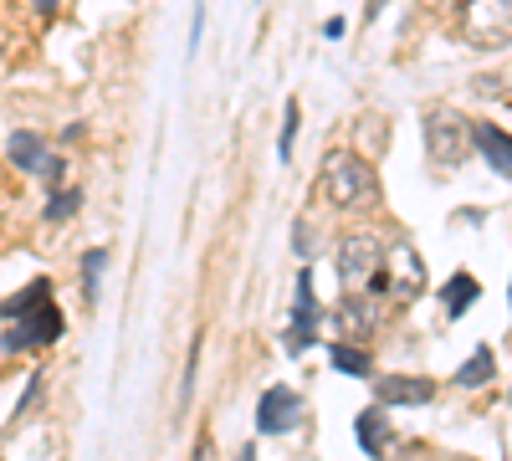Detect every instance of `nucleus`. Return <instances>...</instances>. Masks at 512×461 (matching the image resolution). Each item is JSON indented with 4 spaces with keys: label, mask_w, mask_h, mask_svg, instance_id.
<instances>
[{
    "label": "nucleus",
    "mask_w": 512,
    "mask_h": 461,
    "mask_svg": "<svg viewBox=\"0 0 512 461\" xmlns=\"http://www.w3.org/2000/svg\"><path fill=\"white\" fill-rule=\"evenodd\" d=\"M0 318H6V344L11 354H31V349H47L62 339V313L52 303V282L36 277L31 287H21L16 298L0 303Z\"/></svg>",
    "instance_id": "f257e3e1"
},
{
    "label": "nucleus",
    "mask_w": 512,
    "mask_h": 461,
    "mask_svg": "<svg viewBox=\"0 0 512 461\" xmlns=\"http://www.w3.org/2000/svg\"><path fill=\"white\" fill-rule=\"evenodd\" d=\"M338 287H344V298L384 292V246L369 231H354L338 246Z\"/></svg>",
    "instance_id": "f03ea898"
},
{
    "label": "nucleus",
    "mask_w": 512,
    "mask_h": 461,
    "mask_svg": "<svg viewBox=\"0 0 512 461\" xmlns=\"http://www.w3.org/2000/svg\"><path fill=\"white\" fill-rule=\"evenodd\" d=\"M318 180H323V195H328L333 205H344V211H354V205L374 200V190H379V185H374V164L359 159V154H349V149L323 154Z\"/></svg>",
    "instance_id": "7ed1b4c3"
},
{
    "label": "nucleus",
    "mask_w": 512,
    "mask_h": 461,
    "mask_svg": "<svg viewBox=\"0 0 512 461\" xmlns=\"http://www.w3.org/2000/svg\"><path fill=\"white\" fill-rule=\"evenodd\" d=\"M461 41L477 52L512 47V0H466L461 6Z\"/></svg>",
    "instance_id": "20e7f679"
},
{
    "label": "nucleus",
    "mask_w": 512,
    "mask_h": 461,
    "mask_svg": "<svg viewBox=\"0 0 512 461\" xmlns=\"http://www.w3.org/2000/svg\"><path fill=\"white\" fill-rule=\"evenodd\" d=\"M425 149H431L436 170H456L472 154V123L451 108H431V118H425Z\"/></svg>",
    "instance_id": "39448f33"
},
{
    "label": "nucleus",
    "mask_w": 512,
    "mask_h": 461,
    "mask_svg": "<svg viewBox=\"0 0 512 461\" xmlns=\"http://www.w3.org/2000/svg\"><path fill=\"white\" fill-rule=\"evenodd\" d=\"M420 287H425V262H420V251H415V246L384 251V292L405 303V298H415Z\"/></svg>",
    "instance_id": "423d86ee"
},
{
    "label": "nucleus",
    "mask_w": 512,
    "mask_h": 461,
    "mask_svg": "<svg viewBox=\"0 0 512 461\" xmlns=\"http://www.w3.org/2000/svg\"><path fill=\"white\" fill-rule=\"evenodd\" d=\"M11 159H16V170H26V175H36V180H47V185H57L62 180V164L52 159V149H47V139L41 134H11Z\"/></svg>",
    "instance_id": "0eeeda50"
},
{
    "label": "nucleus",
    "mask_w": 512,
    "mask_h": 461,
    "mask_svg": "<svg viewBox=\"0 0 512 461\" xmlns=\"http://www.w3.org/2000/svg\"><path fill=\"white\" fill-rule=\"evenodd\" d=\"M318 328V298H313V272H297V303H292V328H287V354H303Z\"/></svg>",
    "instance_id": "6e6552de"
},
{
    "label": "nucleus",
    "mask_w": 512,
    "mask_h": 461,
    "mask_svg": "<svg viewBox=\"0 0 512 461\" xmlns=\"http://www.w3.org/2000/svg\"><path fill=\"white\" fill-rule=\"evenodd\" d=\"M297 415H303V400H297L292 390H267L262 395V405H256V426H262L267 436H282V431H292L297 426Z\"/></svg>",
    "instance_id": "1a4fd4ad"
},
{
    "label": "nucleus",
    "mask_w": 512,
    "mask_h": 461,
    "mask_svg": "<svg viewBox=\"0 0 512 461\" xmlns=\"http://www.w3.org/2000/svg\"><path fill=\"white\" fill-rule=\"evenodd\" d=\"M374 395H379V405H431L436 400V385L431 380H410V374H390V380H379L374 385Z\"/></svg>",
    "instance_id": "9d476101"
},
{
    "label": "nucleus",
    "mask_w": 512,
    "mask_h": 461,
    "mask_svg": "<svg viewBox=\"0 0 512 461\" xmlns=\"http://www.w3.org/2000/svg\"><path fill=\"white\" fill-rule=\"evenodd\" d=\"M472 149L492 164L502 180H512V134L492 129V123H472Z\"/></svg>",
    "instance_id": "9b49d317"
},
{
    "label": "nucleus",
    "mask_w": 512,
    "mask_h": 461,
    "mask_svg": "<svg viewBox=\"0 0 512 461\" xmlns=\"http://www.w3.org/2000/svg\"><path fill=\"white\" fill-rule=\"evenodd\" d=\"M354 426H359V446H364L374 461L390 451V421H384V410H364Z\"/></svg>",
    "instance_id": "f8f14e48"
},
{
    "label": "nucleus",
    "mask_w": 512,
    "mask_h": 461,
    "mask_svg": "<svg viewBox=\"0 0 512 461\" xmlns=\"http://www.w3.org/2000/svg\"><path fill=\"white\" fill-rule=\"evenodd\" d=\"M477 292H482V287H477V277H466V272H456V277H451V282L441 287V303H446V313H451V318H461L466 308L477 303Z\"/></svg>",
    "instance_id": "ddd939ff"
},
{
    "label": "nucleus",
    "mask_w": 512,
    "mask_h": 461,
    "mask_svg": "<svg viewBox=\"0 0 512 461\" xmlns=\"http://www.w3.org/2000/svg\"><path fill=\"white\" fill-rule=\"evenodd\" d=\"M492 369H497L492 349H477L472 359H466V364L451 374V385H461V390H477V385H487V380H492Z\"/></svg>",
    "instance_id": "4468645a"
},
{
    "label": "nucleus",
    "mask_w": 512,
    "mask_h": 461,
    "mask_svg": "<svg viewBox=\"0 0 512 461\" xmlns=\"http://www.w3.org/2000/svg\"><path fill=\"white\" fill-rule=\"evenodd\" d=\"M333 369L338 374H369V349H354V344H333Z\"/></svg>",
    "instance_id": "2eb2a0df"
},
{
    "label": "nucleus",
    "mask_w": 512,
    "mask_h": 461,
    "mask_svg": "<svg viewBox=\"0 0 512 461\" xmlns=\"http://www.w3.org/2000/svg\"><path fill=\"white\" fill-rule=\"evenodd\" d=\"M82 211V190H57L52 200H47V221L52 226H62L67 216H77Z\"/></svg>",
    "instance_id": "dca6fc26"
},
{
    "label": "nucleus",
    "mask_w": 512,
    "mask_h": 461,
    "mask_svg": "<svg viewBox=\"0 0 512 461\" xmlns=\"http://www.w3.org/2000/svg\"><path fill=\"white\" fill-rule=\"evenodd\" d=\"M338 323H344V328L354 333V339H364V333L374 328V313H369L359 298H349V303H344V313H338Z\"/></svg>",
    "instance_id": "f3484780"
},
{
    "label": "nucleus",
    "mask_w": 512,
    "mask_h": 461,
    "mask_svg": "<svg viewBox=\"0 0 512 461\" xmlns=\"http://www.w3.org/2000/svg\"><path fill=\"white\" fill-rule=\"evenodd\" d=\"M103 267H108V251H88V257H82V277H88V298H98V277H103Z\"/></svg>",
    "instance_id": "a211bd4d"
},
{
    "label": "nucleus",
    "mask_w": 512,
    "mask_h": 461,
    "mask_svg": "<svg viewBox=\"0 0 512 461\" xmlns=\"http://www.w3.org/2000/svg\"><path fill=\"white\" fill-rule=\"evenodd\" d=\"M292 139H297V103L287 98V118H282V139H277V154L292 159Z\"/></svg>",
    "instance_id": "6ab92c4d"
},
{
    "label": "nucleus",
    "mask_w": 512,
    "mask_h": 461,
    "mask_svg": "<svg viewBox=\"0 0 512 461\" xmlns=\"http://www.w3.org/2000/svg\"><path fill=\"white\" fill-rule=\"evenodd\" d=\"M31 6H36V11H41V16H52V11H57V6H62V0H31Z\"/></svg>",
    "instance_id": "aec40b11"
},
{
    "label": "nucleus",
    "mask_w": 512,
    "mask_h": 461,
    "mask_svg": "<svg viewBox=\"0 0 512 461\" xmlns=\"http://www.w3.org/2000/svg\"><path fill=\"white\" fill-rule=\"evenodd\" d=\"M195 461H216V451H210V441H200V446H195Z\"/></svg>",
    "instance_id": "412c9836"
},
{
    "label": "nucleus",
    "mask_w": 512,
    "mask_h": 461,
    "mask_svg": "<svg viewBox=\"0 0 512 461\" xmlns=\"http://www.w3.org/2000/svg\"><path fill=\"white\" fill-rule=\"evenodd\" d=\"M236 461H256V451H251V446H241V456H236Z\"/></svg>",
    "instance_id": "4be33fe9"
}]
</instances>
